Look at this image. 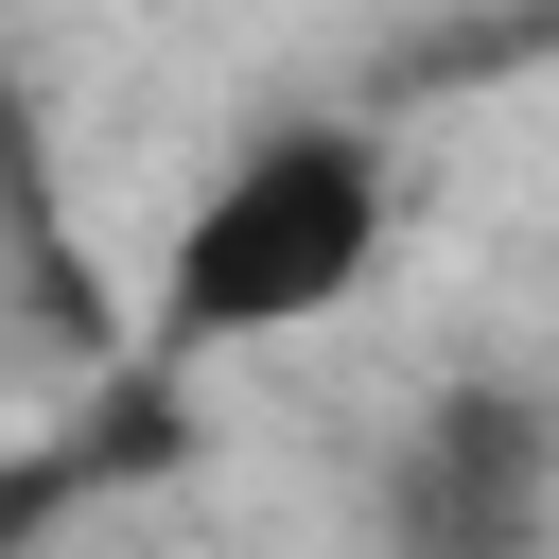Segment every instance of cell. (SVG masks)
<instances>
[{
  "label": "cell",
  "mask_w": 559,
  "mask_h": 559,
  "mask_svg": "<svg viewBox=\"0 0 559 559\" xmlns=\"http://www.w3.org/2000/svg\"><path fill=\"white\" fill-rule=\"evenodd\" d=\"M384 262V140L297 105V122H245L210 157V192L175 210L157 245V349H262V332H314L349 314Z\"/></svg>",
  "instance_id": "1"
},
{
  "label": "cell",
  "mask_w": 559,
  "mask_h": 559,
  "mask_svg": "<svg viewBox=\"0 0 559 559\" xmlns=\"http://www.w3.org/2000/svg\"><path fill=\"white\" fill-rule=\"evenodd\" d=\"M367 524H384V559H542L559 542V402L542 384H437L384 437Z\"/></svg>",
  "instance_id": "2"
},
{
  "label": "cell",
  "mask_w": 559,
  "mask_h": 559,
  "mask_svg": "<svg viewBox=\"0 0 559 559\" xmlns=\"http://www.w3.org/2000/svg\"><path fill=\"white\" fill-rule=\"evenodd\" d=\"M0 367H17V349H0Z\"/></svg>",
  "instance_id": "3"
}]
</instances>
